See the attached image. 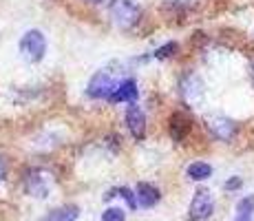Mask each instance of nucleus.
I'll list each match as a JSON object with an SVG mask.
<instances>
[{"label": "nucleus", "instance_id": "nucleus-9", "mask_svg": "<svg viewBox=\"0 0 254 221\" xmlns=\"http://www.w3.org/2000/svg\"><path fill=\"white\" fill-rule=\"evenodd\" d=\"M137 95H139L137 82H135L133 77H126V80H122L120 84H117L115 93L111 95L109 102H130V104H133V102L137 100Z\"/></svg>", "mask_w": 254, "mask_h": 221}, {"label": "nucleus", "instance_id": "nucleus-20", "mask_svg": "<svg viewBox=\"0 0 254 221\" xmlns=\"http://www.w3.org/2000/svg\"><path fill=\"white\" fill-rule=\"evenodd\" d=\"M84 2H89V4H100V2H104V0H84Z\"/></svg>", "mask_w": 254, "mask_h": 221}, {"label": "nucleus", "instance_id": "nucleus-15", "mask_svg": "<svg viewBox=\"0 0 254 221\" xmlns=\"http://www.w3.org/2000/svg\"><path fill=\"white\" fill-rule=\"evenodd\" d=\"M113 197H122L128 204V208H137V197H135V193L133 190H128V188H115V190H111L109 195H106V199H113Z\"/></svg>", "mask_w": 254, "mask_h": 221}, {"label": "nucleus", "instance_id": "nucleus-10", "mask_svg": "<svg viewBox=\"0 0 254 221\" xmlns=\"http://www.w3.org/2000/svg\"><path fill=\"white\" fill-rule=\"evenodd\" d=\"M135 197H137V206H141V208H153L155 204H159L162 195H159V188H155L153 184L139 181L137 190H135Z\"/></svg>", "mask_w": 254, "mask_h": 221}, {"label": "nucleus", "instance_id": "nucleus-6", "mask_svg": "<svg viewBox=\"0 0 254 221\" xmlns=\"http://www.w3.org/2000/svg\"><path fill=\"white\" fill-rule=\"evenodd\" d=\"M214 213V199L210 195V190L201 188L194 193L192 201H190V208H188V217L190 221H208Z\"/></svg>", "mask_w": 254, "mask_h": 221}, {"label": "nucleus", "instance_id": "nucleus-3", "mask_svg": "<svg viewBox=\"0 0 254 221\" xmlns=\"http://www.w3.org/2000/svg\"><path fill=\"white\" fill-rule=\"evenodd\" d=\"M20 53L27 62L36 65L45 58L47 53V38L40 29H29L27 33L20 38Z\"/></svg>", "mask_w": 254, "mask_h": 221}, {"label": "nucleus", "instance_id": "nucleus-8", "mask_svg": "<svg viewBox=\"0 0 254 221\" xmlns=\"http://www.w3.org/2000/svg\"><path fill=\"white\" fill-rule=\"evenodd\" d=\"M126 126H128L130 135L135 140H144L146 137V115L135 102L126 109Z\"/></svg>", "mask_w": 254, "mask_h": 221}, {"label": "nucleus", "instance_id": "nucleus-7", "mask_svg": "<svg viewBox=\"0 0 254 221\" xmlns=\"http://www.w3.org/2000/svg\"><path fill=\"white\" fill-rule=\"evenodd\" d=\"M206 129L210 131V135L217 137L219 142H230L234 135H237V124L234 120L226 115H219V113H212V115H206Z\"/></svg>", "mask_w": 254, "mask_h": 221}, {"label": "nucleus", "instance_id": "nucleus-19", "mask_svg": "<svg viewBox=\"0 0 254 221\" xmlns=\"http://www.w3.org/2000/svg\"><path fill=\"white\" fill-rule=\"evenodd\" d=\"M4 175H7V166H4V161L0 159V184L4 181Z\"/></svg>", "mask_w": 254, "mask_h": 221}, {"label": "nucleus", "instance_id": "nucleus-21", "mask_svg": "<svg viewBox=\"0 0 254 221\" xmlns=\"http://www.w3.org/2000/svg\"><path fill=\"white\" fill-rule=\"evenodd\" d=\"M252 80H254V62H252Z\"/></svg>", "mask_w": 254, "mask_h": 221}, {"label": "nucleus", "instance_id": "nucleus-11", "mask_svg": "<svg viewBox=\"0 0 254 221\" xmlns=\"http://www.w3.org/2000/svg\"><path fill=\"white\" fill-rule=\"evenodd\" d=\"M190 120L184 115V113H175L173 117H170V135H173L175 142H182L186 135L190 133Z\"/></svg>", "mask_w": 254, "mask_h": 221}, {"label": "nucleus", "instance_id": "nucleus-14", "mask_svg": "<svg viewBox=\"0 0 254 221\" xmlns=\"http://www.w3.org/2000/svg\"><path fill=\"white\" fill-rule=\"evenodd\" d=\"M188 177L192 181H203V179H208L210 175H212V166L206 164V161H194V164H190L188 166Z\"/></svg>", "mask_w": 254, "mask_h": 221}, {"label": "nucleus", "instance_id": "nucleus-4", "mask_svg": "<svg viewBox=\"0 0 254 221\" xmlns=\"http://www.w3.org/2000/svg\"><path fill=\"white\" fill-rule=\"evenodd\" d=\"M179 95L188 106H197L201 104L203 95H206V84L197 73H184L182 80H179Z\"/></svg>", "mask_w": 254, "mask_h": 221}, {"label": "nucleus", "instance_id": "nucleus-2", "mask_svg": "<svg viewBox=\"0 0 254 221\" xmlns=\"http://www.w3.org/2000/svg\"><path fill=\"white\" fill-rule=\"evenodd\" d=\"M109 16L111 22L122 31H128L141 18V7L133 0H111L109 2Z\"/></svg>", "mask_w": 254, "mask_h": 221}, {"label": "nucleus", "instance_id": "nucleus-16", "mask_svg": "<svg viewBox=\"0 0 254 221\" xmlns=\"http://www.w3.org/2000/svg\"><path fill=\"white\" fill-rule=\"evenodd\" d=\"M177 42H166L164 47H159L157 51L153 53V58H157V60H166V58H170V56H175L177 53Z\"/></svg>", "mask_w": 254, "mask_h": 221}, {"label": "nucleus", "instance_id": "nucleus-17", "mask_svg": "<svg viewBox=\"0 0 254 221\" xmlns=\"http://www.w3.org/2000/svg\"><path fill=\"white\" fill-rule=\"evenodd\" d=\"M126 213L122 208H109L102 213V221H124Z\"/></svg>", "mask_w": 254, "mask_h": 221}, {"label": "nucleus", "instance_id": "nucleus-1", "mask_svg": "<svg viewBox=\"0 0 254 221\" xmlns=\"http://www.w3.org/2000/svg\"><path fill=\"white\" fill-rule=\"evenodd\" d=\"M24 193L33 199H45L56 186V177L47 168H29L22 177Z\"/></svg>", "mask_w": 254, "mask_h": 221}, {"label": "nucleus", "instance_id": "nucleus-12", "mask_svg": "<svg viewBox=\"0 0 254 221\" xmlns=\"http://www.w3.org/2000/svg\"><path fill=\"white\" fill-rule=\"evenodd\" d=\"M77 217H80L77 206H60V208H53L51 213H47L40 221H75Z\"/></svg>", "mask_w": 254, "mask_h": 221}, {"label": "nucleus", "instance_id": "nucleus-5", "mask_svg": "<svg viewBox=\"0 0 254 221\" xmlns=\"http://www.w3.org/2000/svg\"><path fill=\"white\" fill-rule=\"evenodd\" d=\"M120 82L115 80V75L111 71H97L91 77L89 86H86V95L93 100H111V95L115 93V88Z\"/></svg>", "mask_w": 254, "mask_h": 221}, {"label": "nucleus", "instance_id": "nucleus-13", "mask_svg": "<svg viewBox=\"0 0 254 221\" xmlns=\"http://www.w3.org/2000/svg\"><path fill=\"white\" fill-rule=\"evenodd\" d=\"M252 219H254V197L252 195H248V197L239 199L234 221H252Z\"/></svg>", "mask_w": 254, "mask_h": 221}, {"label": "nucleus", "instance_id": "nucleus-18", "mask_svg": "<svg viewBox=\"0 0 254 221\" xmlns=\"http://www.w3.org/2000/svg\"><path fill=\"white\" fill-rule=\"evenodd\" d=\"M241 184H243L241 177H232V179L226 181V190H239L241 188Z\"/></svg>", "mask_w": 254, "mask_h": 221}]
</instances>
